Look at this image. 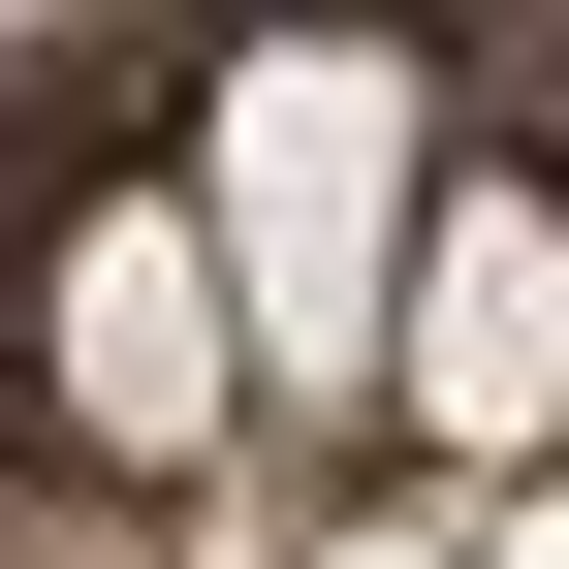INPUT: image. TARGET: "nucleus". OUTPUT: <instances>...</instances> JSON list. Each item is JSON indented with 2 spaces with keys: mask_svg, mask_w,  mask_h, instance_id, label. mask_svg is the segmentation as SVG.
Masks as SVG:
<instances>
[{
  "mask_svg": "<svg viewBox=\"0 0 569 569\" xmlns=\"http://www.w3.org/2000/svg\"><path fill=\"white\" fill-rule=\"evenodd\" d=\"M63 411H96V443H222V284H190V222L63 253Z\"/></svg>",
  "mask_w": 569,
  "mask_h": 569,
  "instance_id": "nucleus-3",
  "label": "nucleus"
},
{
  "mask_svg": "<svg viewBox=\"0 0 569 569\" xmlns=\"http://www.w3.org/2000/svg\"><path fill=\"white\" fill-rule=\"evenodd\" d=\"M380 380L443 411L475 475H507L538 411H569V222H538L507 159H475V190H411V253H380Z\"/></svg>",
  "mask_w": 569,
  "mask_h": 569,
  "instance_id": "nucleus-2",
  "label": "nucleus"
},
{
  "mask_svg": "<svg viewBox=\"0 0 569 569\" xmlns=\"http://www.w3.org/2000/svg\"><path fill=\"white\" fill-rule=\"evenodd\" d=\"M411 190H443V127H411V63L380 32H253L222 63V380H348L380 348V253H411Z\"/></svg>",
  "mask_w": 569,
  "mask_h": 569,
  "instance_id": "nucleus-1",
  "label": "nucleus"
}]
</instances>
